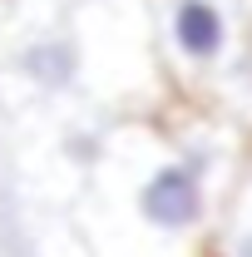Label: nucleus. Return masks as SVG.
I'll use <instances>...</instances> for the list:
<instances>
[{
	"mask_svg": "<svg viewBox=\"0 0 252 257\" xmlns=\"http://www.w3.org/2000/svg\"><path fill=\"white\" fill-rule=\"evenodd\" d=\"M139 213L158 232H188L203 218V173L193 163H158L139 188Z\"/></svg>",
	"mask_w": 252,
	"mask_h": 257,
	"instance_id": "obj_1",
	"label": "nucleus"
},
{
	"mask_svg": "<svg viewBox=\"0 0 252 257\" xmlns=\"http://www.w3.org/2000/svg\"><path fill=\"white\" fill-rule=\"evenodd\" d=\"M173 45L188 60H218L227 45V20L213 0H173Z\"/></svg>",
	"mask_w": 252,
	"mask_h": 257,
	"instance_id": "obj_2",
	"label": "nucleus"
},
{
	"mask_svg": "<svg viewBox=\"0 0 252 257\" xmlns=\"http://www.w3.org/2000/svg\"><path fill=\"white\" fill-rule=\"evenodd\" d=\"M79 69V50L69 40H40L25 50V74H30L40 89H64Z\"/></svg>",
	"mask_w": 252,
	"mask_h": 257,
	"instance_id": "obj_3",
	"label": "nucleus"
},
{
	"mask_svg": "<svg viewBox=\"0 0 252 257\" xmlns=\"http://www.w3.org/2000/svg\"><path fill=\"white\" fill-rule=\"evenodd\" d=\"M232 257H252V227L237 237V247H232Z\"/></svg>",
	"mask_w": 252,
	"mask_h": 257,
	"instance_id": "obj_4",
	"label": "nucleus"
}]
</instances>
